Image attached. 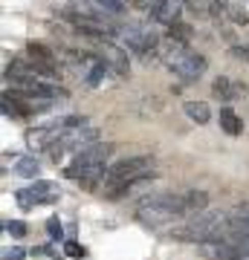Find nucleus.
Here are the masks:
<instances>
[{
  "label": "nucleus",
  "instance_id": "obj_1",
  "mask_svg": "<svg viewBox=\"0 0 249 260\" xmlns=\"http://www.w3.org/2000/svg\"><path fill=\"white\" fill-rule=\"evenodd\" d=\"M171 237L183 243H209L229 237V214L226 211H200L180 229H171Z\"/></svg>",
  "mask_w": 249,
  "mask_h": 260
},
{
  "label": "nucleus",
  "instance_id": "obj_2",
  "mask_svg": "<svg viewBox=\"0 0 249 260\" xmlns=\"http://www.w3.org/2000/svg\"><path fill=\"white\" fill-rule=\"evenodd\" d=\"M113 148L110 145H90V148H84L75 153V159L67 165V177L70 179H81V182H87V185H93V179H104V162L110 159Z\"/></svg>",
  "mask_w": 249,
  "mask_h": 260
},
{
  "label": "nucleus",
  "instance_id": "obj_3",
  "mask_svg": "<svg viewBox=\"0 0 249 260\" xmlns=\"http://www.w3.org/2000/svg\"><path fill=\"white\" fill-rule=\"evenodd\" d=\"M136 217L145 225H151V229H159V225H165V223H174V220L185 217L183 197H174V194L145 197V200L139 203V208H136Z\"/></svg>",
  "mask_w": 249,
  "mask_h": 260
},
{
  "label": "nucleus",
  "instance_id": "obj_4",
  "mask_svg": "<svg viewBox=\"0 0 249 260\" xmlns=\"http://www.w3.org/2000/svg\"><path fill=\"white\" fill-rule=\"evenodd\" d=\"M165 61H168V70L177 73L183 81H197V78L206 73V67H209L203 55L188 52V49H177V52H171Z\"/></svg>",
  "mask_w": 249,
  "mask_h": 260
},
{
  "label": "nucleus",
  "instance_id": "obj_5",
  "mask_svg": "<svg viewBox=\"0 0 249 260\" xmlns=\"http://www.w3.org/2000/svg\"><path fill=\"white\" fill-rule=\"evenodd\" d=\"M58 197H61V188H58L56 182H46V179H38L32 188L15 191V200H18L20 208H35V205L58 203Z\"/></svg>",
  "mask_w": 249,
  "mask_h": 260
},
{
  "label": "nucleus",
  "instance_id": "obj_6",
  "mask_svg": "<svg viewBox=\"0 0 249 260\" xmlns=\"http://www.w3.org/2000/svg\"><path fill=\"white\" fill-rule=\"evenodd\" d=\"M64 121H56V124H49V127H35L26 133V145L32 150H49L56 145L61 136H64Z\"/></svg>",
  "mask_w": 249,
  "mask_h": 260
},
{
  "label": "nucleus",
  "instance_id": "obj_7",
  "mask_svg": "<svg viewBox=\"0 0 249 260\" xmlns=\"http://www.w3.org/2000/svg\"><path fill=\"white\" fill-rule=\"evenodd\" d=\"M122 41H125L130 49H136V52H148V49L157 47V35H154V29L139 26V23L122 29Z\"/></svg>",
  "mask_w": 249,
  "mask_h": 260
},
{
  "label": "nucleus",
  "instance_id": "obj_8",
  "mask_svg": "<svg viewBox=\"0 0 249 260\" xmlns=\"http://www.w3.org/2000/svg\"><path fill=\"white\" fill-rule=\"evenodd\" d=\"M180 9H183V0H151V15H154V20L165 23V26L177 23Z\"/></svg>",
  "mask_w": 249,
  "mask_h": 260
},
{
  "label": "nucleus",
  "instance_id": "obj_9",
  "mask_svg": "<svg viewBox=\"0 0 249 260\" xmlns=\"http://www.w3.org/2000/svg\"><path fill=\"white\" fill-rule=\"evenodd\" d=\"M102 58H104L107 67L116 70V75H128V55H125L116 44H107V41H104L102 44Z\"/></svg>",
  "mask_w": 249,
  "mask_h": 260
},
{
  "label": "nucleus",
  "instance_id": "obj_10",
  "mask_svg": "<svg viewBox=\"0 0 249 260\" xmlns=\"http://www.w3.org/2000/svg\"><path fill=\"white\" fill-rule=\"evenodd\" d=\"M206 205H209V194L206 191H188V194H183L185 217H194V214L206 211Z\"/></svg>",
  "mask_w": 249,
  "mask_h": 260
},
{
  "label": "nucleus",
  "instance_id": "obj_11",
  "mask_svg": "<svg viewBox=\"0 0 249 260\" xmlns=\"http://www.w3.org/2000/svg\"><path fill=\"white\" fill-rule=\"evenodd\" d=\"M107 73V64H104V58H87V70H84V81L90 84V87H99Z\"/></svg>",
  "mask_w": 249,
  "mask_h": 260
},
{
  "label": "nucleus",
  "instance_id": "obj_12",
  "mask_svg": "<svg viewBox=\"0 0 249 260\" xmlns=\"http://www.w3.org/2000/svg\"><path fill=\"white\" fill-rule=\"evenodd\" d=\"M212 93L214 99H223V102H229V99H235V95L243 93V87L235 81H229V78H217V81L212 84Z\"/></svg>",
  "mask_w": 249,
  "mask_h": 260
},
{
  "label": "nucleus",
  "instance_id": "obj_13",
  "mask_svg": "<svg viewBox=\"0 0 249 260\" xmlns=\"http://www.w3.org/2000/svg\"><path fill=\"white\" fill-rule=\"evenodd\" d=\"M220 130H226L229 136H240L243 133V121L238 119V113L232 107H223L220 110Z\"/></svg>",
  "mask_w": 249,
  "mask_h": 260
},
{
  "label": "nucleus",
  "instance_id": "obj_14",
  "mask_svg": "<svg viewBox=\"0 0 249 260\" xmlns=\"http://www.w3.org/2000/svg\"><path fill=\"white\" fill-rule=\"evenodd\" d=\"M185 116L191 121H197V124H206V121L212 119V110H209V104L206 102H185Z\"/></svg>",
  "mask_w": 249,
  "mask_h": 260
},
{
  "label": "nucleus",
  "instance_id": "obj_15",
  "mask_svg": "<svg viewBox=\"0 0 249 260\" xmlns=\"http://www.w3.org/2000/svg\"><path fill=\"white\" fill-rule=\"evenodd\" d=\"M15 174H18V177H26V179H35L38 174H41V162H38L35 156H20L18 162H15Z\"/></svg>",
  "mask_w": 249,
  "mask_h": 260
},
{
  "label": "nucleus",
  "instance_id": "obj_16",
  "mask_svg": "<svg viewBox=\"0 0 249 260\" xmlns=\"http://www.w3.org/2000/svg\"><path fill=\"white\" fill-rule=\"evenodd\" d=\"M168 41H171V44L185 47V44L191 41V26H188V23H180V20H177V23H171V26H168Z\"/></svg>",
  "mask_w": 249,
  "mask_h": 260
},
{
  "label": "nucleus",
  "instance_id": "obj_17",
  "mask_svg": "<svg viewBox=\"0 0 249 260\" xmlns=\"http://www.w3.org/2000/svg\"><path fill=\"white\" fill-rule=\"evenodd\" d=\"M93 9L102 12V15H119L122 9H125V3L122 0H90Z\"/></svg>",
  "mask_w": 249,
  "mask_h": 260
},
{
  "label": "nucleus",
  "instance_id": "obj_18",
  "mask_svg": "<svg viewBox=\"0 0 249 260\" xmlns=\"http://www.w3.org/2000/svg\"><path fill=\"white\" fill-rule=\"evenodd\" d=\"M29 55L35 58V61H49L52 64V52L46 47H41V44H29Z\"/></svg>",
  "mask_w": 249,
  "mask_h": 260
},
{
  "label": "nucleus",
  "instance_id": "obj_19",
  "mask_svg": "<svg viewBox=\"0 0 249 260\" xmlns=\"http://www.w3.org/2000/svg\"><path fill=\"white\" fill-rule=\"evenodd\" d=\"M46 232H49L52 240H64V229H61V223H58L56 217H52V220H46Z\"/></svg>",
  "mask_w": 249,
  "mask_h": 260
},
{
  "label": "nucleus",
  "instance_id": "obj_20",
  "mask_svg": "<svg viewBox=\"0 0 249 260\" xmlns=\"http://www.w3.org/2000/svg\"><path fill=\"white\" fill-rule=\"evenodd\" d=\"M6 232L12 237H26V225L20 223V220H12V223H6Z\"/></svg>",
  "mask_w": 249,
  "mask_h": 260
},
{
  "label": "nucleus",
  "instance_id": "obj_21",
  "mask_svg": "<svg viewBox=\"0 0 249 260\" xmlns=\"http://www.w3.org/2000/svg\"><path fill=\"white\" fill-rule=\"evenodd\" d=\"M23 257H26L23 249H6L3 251V260H23Z\"/></svg>",
  "mask_w": 249,
  "mask_h": 260
},
{
  "label": "nucleus",
  "instance_id": "obj_22",
  "mask_svg": "<svg viewBox=\"0 0 249 260\" xmlns=\"http://www.w3.org/2000/svg\"><path fill=\"white\" fill-rule=\"evenodd\" d=\"M64 251L70 254V257H84V249L78 246V243H67V246H64Z\"/></svg>",
  "mask_w": 249,
  "mask_h": 260
},
{
  "label": "nucleus",
  "instance_id": "obj_23",
  "mask_svg": "<svg viewBox=\"0 0 249 260\" xmlns=\"http://www.w3.org/2000/svg\"><path fill=\"white\" fill-rule=\"evenodd\" d=\"M232 52H235L240 61H246V64H249V47H232Z\"/></svg>",
  "mask_w": 249,
  "mask_h": 260
}]
</instances>
